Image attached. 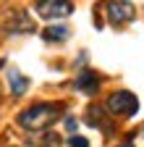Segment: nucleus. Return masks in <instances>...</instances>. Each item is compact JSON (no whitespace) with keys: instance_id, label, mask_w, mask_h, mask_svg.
Segmentation results:
<instances>
[{"instance_id":"nucleus-1","label":"nucleus","mask_w":144,"mask_h":147,"mask_svg":"<svg viewBox=\"0 0 144 147\" xmlns=\"http://www.w3.org/2000/svg\"><path fill=\"white\" fill-rule=\"evenodd\" d=\"M60 110L63 108L58 102H40V105L26 108L19 116V123L24 129H29V131H40V129H47V126H52L60 118Z\"/></svg>"},{"instance_id":"nucleus-2","label":"nucleus","mask_w":144,"mask_h":147,"mask_svg":"<svg viewBox=\"0 0 144 147\" xmlns=\"http://www.w3.org/2000/svg\"><path fill=\"white\" fill-rule=\"evenodd\" d=\"M107 110H110V113H118V116H134L139 110V100L131 92H115V95H110V100H107Z\"/></svg>"},{"instance_id":"nucleus-3","label":"nucleus","mask_w":144,"mask_h":147,"mask_svg":"<svg viewBox=\"0 0 144 147\" xmlns=\"http://www.w3.org/2000/svg\"><path fill=\"white\" fill-rule=\"evenodd\" d=\"M74 11L71 0H40L37 3V13L42 18H63Z\"/></svg>"},{"instance_id":"nucleus-4","label":"nucleus","mask_w":144,"mask_h":147,"mask_svg":"<svg viewBox=\"0 0 144 147\" xmlns=\"http://www.w3.org/2000/svg\"><path fill=\"white\" fill-rule=\"evenodd\" d=\"M134 13L136 11H134V5L129 0H110V3H107V18H110V24H115V26L131 21Z\"/></svg>"},{"instance_id":"nucleus-5","label":"nucleus","mask_w":144,"mask_h":147,"mask_svg":"<svg viewBox=\"0 0 144 147\" xmlns=\"http://www.w3.org/2000/svg\"><path fill=\"white\" fill-rule=\"evenodd\" d=\"M74 87L81 92V95H94L97 87H100V79H97L94 71H81L76 76V82H74Z\"/></svg>"},{"instance_id":"nucleus-6","label":"nucleus","mask_w":144,"mask_h":147,"mask_svg":"<svg viewBox=\"0 0 144 147\" xmlns=\"http://www.w3.org/2000/svg\"><path fill=\"white\" fill-rule=\"evenodd\" d=\"M8 84H11V92H13V95L21 97L24 92H26V87H29V79H24L16 68H11V71H8Z\"/></svg>"},{"instance_id":"nucleus-7","label":"nucleus","mask_w":144,"mask_h":147,"mask_svg":"<svg viewBox=\"0 0 144 147\" xmlns=\"http://www.w3.org/2000/svg\"><path fill=\"white\" fill-rule=\"evenodd\" d=\"M68 34H71L68 26H47L42 32V37H45L47 42H63V40H68Z\"/></svg>"},{"instance_id":"nucleus-8","label":"nucleus","mask_w":144,"mask_h":147,"mask_svg":"<svg viewBox=\"0 0 144 147\" xmlns=\"http://www.w3.org/2000/svg\"><path fill=\"white\" fill-rule=\"evenodd\" d=\"M105 108H100V105H92V108H89L86 110V123L89 126H100V129H107L105 126Z\"/></svg>"},{"instance_id":"nucleus-9","label":"nucleus","mask_w":144,"mask_h":147,"mask_svg":"<svg viewBox=\"0 0 144 147\" xmlns=\"http://www.w3.org/2000/svg\"><path fill=\"white\" fill-rule=\"evenodd\" d=\"M68 144H71V147H89V139H86V137H76V134H74V137H68Z\"/></svg>"},{"instance_id":"nucleus-10","label":"nucleus","mask_w":144,"mask_h":147,"mask_svg":"<svg viewBox=\"0 0 144 147\" xmlns=\"http://www.w3.org/2000/svg\"><path fill=\"white\" fill-rule=\"evenodd\" d=\"M118 147H134V144H131V142H123V144H118Z\"/></svg>"}]
</instances>
